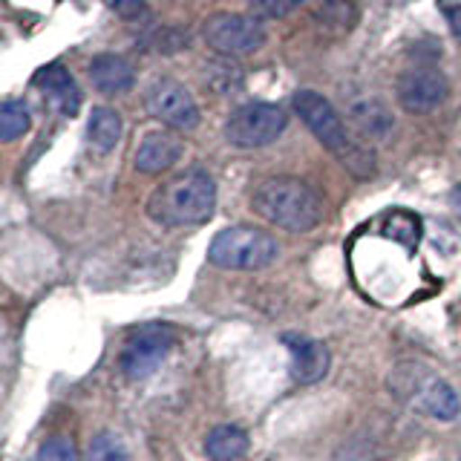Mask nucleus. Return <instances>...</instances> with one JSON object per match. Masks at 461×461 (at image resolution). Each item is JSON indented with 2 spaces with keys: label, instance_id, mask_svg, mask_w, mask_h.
Here are the masks:
<instances>
[{
  "label": "nucleus",
  "instance_id": "19",
  "mask_svg": "<svg viewBox=\"0 0 461 461\" xmlns=\"http://www.w3.org/2000/svg\"><path fill=\"white\" fill-rule=\"evenodd\" d=\"M29 124H32V115H29L26 101L21 98L0 101V141L21 139L29 130Z\"/></svg>",
  "mask_w": 461,
  "mask_h": 461
},
{
  "label": "nucleus",
  "instance_id": "14",
  "mask_svg": "<svg viewBox=\"0 0 461 461\" xmlns=\"http://www.w3.org/2000/svg\"><path fill=\"white\" fill-rule=\"evenodd\" d=\"M288 349H292V372L300 384L321 381L331 366V355L321 340L306 338H285Z\"/></svg>",
  "mask_w": 461,
  "mask_h": 461
},
{
  "label": "nucleus",
  "instance_id": "9",
  "mask_svg": "<svg viewBox=\"0 0 461 461\" xmlns=\"http://www.w3.org/2000/svg\"><path fill=\"white\" fill-rule=\"evenodd\" d=\"M144 107L156 122L173 130H194L199 124V107L187 86L173 78H156L144 93Z\"/></svg>",
  "mask_w": 461,
  "mask_h": 461
},
{
  "label": "nucleus",
  "instance_id": "5",
  "mask_svg": "<svg viewBox=\"0 0 461 461\" xmlns=\"http://www.w3.org/2000/svg\"><path fill=\"white\" fill-rule=\"evenodd\" d=\"M280 245L271 234L251 225H234L225 228L213 237L208 259L213 266L228 271H257L266 268L277 259Z\"/></svg>",
  "mask_w": 461,
  "mask_h": 461
},
{
  "label": "nucleus",
  "instance_id": "12",
  "mask_svg": "<svg viewBox=\"0 0 461 461\" xmlns=\"http://www.w3.org/2000/svg\"><path fill=\"white\" fill-rule=\"evenodd\" d=\"M90 81L98 93L104 95H119V93H127L130 86L136 81V69L133 64L127 61L122 55H113V52H101L90 61Z\"/></svg>",
  "mask_w": 461,
  "mask_h": 461
},
{
  "label": "nucleus",
  "instance_id": "11",
  "mask_svg": "<svg viewBox=\"0 0 461 461\" xmlns=\"http://www.w3.org/2000/svg\"><path fill=\"white\" fill-rule=\"evenodd\" d=\"M35 86L43 95H47V101L61 115H76L78 113V107H81V90H78L76 78L69 76L67 67L50 64V67L38 69Z\"/></svg>",
  "mask_w": 461,
  "mask_h": 461
},
{
  "label": "nucleus",
  "instance_id": "27",
  "mask_svg": "<svg viewBox=\"0 0 461 461\" xmlns=\"http://www.w3.org/2000/svg\"><path fill=\"white\" fill-rule=\"evenodd\" d=\"M450 205H453V211L458 213V220H461V185H456V187H453V194H450Z\"/></svg>",
  "mask_w": 461,
  "mask_h": 461
},
{
  "label": "nucleus",
  "instance_id": "21",
  "mask_svg": "<svg viewBox=\"0 0 461 461\" xmlns=\"http://www.w3.org/2000/svg\"><path fill=\"white\" fill-rule=\"evenodd\" d=\"M84 461H127V447L113 432H98L86 447Z\"/></svg>",
  "mask_w": 461,
  "mask_h": 461
},
{
  "label": "nucleus",
  "instance_id": "25",
  "mask_svg": "<svg viewBox=\"0 0 461 461\" xmlns=\"http://www.w3.org/2000/svg\"><path fill=\"white\" fill-rule=\"evenodd\" d=\"M104 4L115 14L127 18V21H133V18H139V14H144V0H104Z\"/></svg>",
  "mask_w": 461,
  "mask_h": 461
},
{
  "label": "nucleus",
  "instance_id": "8",
  "mask_svg": "<svg viewBox=\"0 0 461 461\" xmlns=\"http://www.w3.org/2000/svg\"><path fill=\"white\" fill-rule=\"evenodd\" d=\"M170 346H173V329L165 323H144V326L133 329L124 343V352H122L124 375L133 381L148 378V375H153L158 366H162Z\"/></svg>",
  "mask_w": 461,
  "mask_h": 461
},
{
  "label": "nucleus",
  "instance_id": "24",
  "mask_svg": "<svg viewBox=\"0 0 461 461\" xmlns=\"http://www.w3.org/2000/svg\"><path fill=\"white\" fill-rule=\"evenodd\" d=\"M150 47L156 52H179L187 47V32H182V29H162V32H156L153 41H150Z\"/></svg>",
  "mask_w": 461,
  "mask_h": 461
},
{
  "label": "nucleus",
  "instance_id": "26",
  "mask_svg": "<svg viewBox=\"0 0 461 461\" xmlns=\"http://www.w3.org/2000/svg\"><path fill=\"white\" fill-rule=\"evenodd\" d=\"M447 21H450L453 32H456V35H461V4H458V6H450V9H447Z\"/></svg>",
  "mask_w": 461,
  "mask_h": 461
},
{
  "label": "nucleus",
  "instance_id": "23",
  "mask_svg": "<svg viewBox=\"0 0 461 461\" xmlns=\"http://www.w3.org/2000/svg\"><path fill=\"white\" fill-rule=\"evenodd\" d=\"M306 0H251V12L257 21H280L300 9Z\"/></svg>",
  "mask_w": 461,
  "mask_h": 461
},
{
  "label": "nucleus",
  "instance_id": "3",
  "mask_svg": "<svg viewBox=\"0 0 461 461\" xmlns=\"http://www.w3.org/2000/svg\"><path fill=\"white\" fill-rule=\"evenodd\" d=\"M292 104H294V113L303 119V124L314 133V139L321 141L329 153H335L352 176H357V179L372 176L375 156L349 139V133H346V127L340 122V115L335 113V107H331L321 93L300 90V93H294Z\"/></svg>",
  "mask_w": 461,
  "mask_h": 461
},
{
  "label": "nucleus",
  "instance_id": "28",
  "mask_svg": "<svg viewBox=\"0 0 461 461\" xmlns=\"http://www.w3.org/2000/svg\"><path fill=\"white\" fill-rule=\"evenodd\" d=\"M444 4H447V6H450V4H456V6H458V4H461V0H444Z\"/></svg>",
  "mask_w": 461,
  "mask_h": 461
},
{
  "label": "nucleus",
  "instance_id": "6",
  "mask_svg": "<svg viewBox=\"0 0 461 461\" xmlns=\"http://www.w3.org/2000/svg\"><path fill=\"white\" fill-rule=\"evenodd\" d=\"M288 119L277 104L268 101H251L230 113V119L225 124V139L242 150L266 148V144L277 141L283 136Z\"/></svg>",
  "mask_w": 461,
  "mask_h": 461
},
{
  "label": "nucleus",
  "instance_id": "15",
  "mask_svg": "<svg viewBox=\"0 0 461 461\" xmlns=\"http://www.w3.org/2000/svg\"><path fill=\"white\" fill-rule=\"evenodd\" d=\"M205 453L213 461H237L249 453V436H245V429L234 424H220L208 432Z\"/></svg>",
  "mask_w": 461,
  "mask_h": 461
},
{
  "label": "nucleus",
  "instance_id": "7",
  "mask_svg": "<svg viewBox=\"0 0 461 461\" xmlns=\"http://www.w3.org/2000/svg\"><path fill=\"white\" fill-rule=\"evenodd\" d=\"M205 43L225 58H245L254 55L266 43V29L257 18L237 12H216L202 26Z\"/></svg>",
  "mask_w": 461,
  "mask_h": 461
},
{
  "label": "nucleus",
  "instance_id": "1",
  "mask_svg": "<svg viewBox=\"0 0 461 461\" xmlns=\"http://www.w3.org/2000/svg\"><path fill=\"white\" fill-rule=\"evenodd\" d=\"M251 208L283 230H312L323 220V199L312 185L294 176H268L251 194Z\"/></svg>",
  "mask_w": 461,
  "mask_h": 461
},
{
  "label": "nucleus",
  "instance_id": "10",
  "mask_svg": "<svg viewBox=\"0 0 461 461\" xmlns=\"http://www.w3.org/2000/svg\"><path fill=\"white\" fill-rule=\"evenodd\" d=\"M395 90H398V101H401L403 110L421 115V113H429L441 104V101L447 98V93H450V84H447V78L438 69L412 67V69L401 72Z\"/></svg>",
  "mask_w": 461,
  "mask_h": 461
},
{
  "label": "nucleus",
  "instance_id": "22",
  "mask_svg": "<svg viewBox=\"0 0 461 461\" xmlns=\"http://www.w3.org/2000/svg\"><path fill=\"white\" fill-rule=\"evenodd\" d=\"M29 461H78V453H76V444L67 436H55V438H47L38 453L29 458Z\"/></svg>",
  "mask_w": 461,
  "mask_h": 461
},
{
  "label": "nucleus",
  "instance_id": "16",
  "mask_svg": "<svg viewBox=\"0 0 461 461\" xmlns=\"http://www.w3.org/2000/svg\"><path fill=\"white\" fill-rule=\"evenodd\" d=\"M314 23L329 38H340L346 32H352L357 23L355 0H323V6L314 14Z\"/></svg>",
  "mask_w": 461,
  "mask_h": 461
},
{
  "label": "nucleus",
  "instance_id": "17",
  "mask_svg": "<svg viewBox=\"0 0 461 461\" xmlns=\"http://www.w3.org/2000/svg\"><path fill=\"white\" fill-rule=\"evenodd\" d=\"M122 115L110 110V107H95L90 113V122H86V139L98 150V153H110L122 139Z\"/></svg>",
  "mask_w": 461,
  "mask_h": 461
},
{
  "label": "nucleus",
  "instance_id": "2",
  "mask_svg": "<svg viewBox=\"0 0 461 461\" xmlns=\"http://www.w3.org/2000/svg\"><path fill=\"white\" fill-rule=\"evenodd\" d=\"M213 208H216V185L199 167L176 173L165 185H158L148 202L150 220H156L165 228L202 225L211 220Z\"/></svg>",
  "mask_w": 461,
  "mask_h": 461
},
{
  "label": "nucleus",
  "instance_id": "20",
  "mask_svg": "<svg viewBox=\"0 0 461 461\" xmlns=\"http://www.w3.org/2000/svg\"><path fill=\"white\" fill-rule=\"evenodd\" d=\"M381 230H384V237L407 245V251H412L418 237H421V225H418V220L410 211H389Z\"/></svg>",
  "mask_w": 461,
  "mask_h": 461
},
{
  "label": "nucleus",
  "instance_id": "13",
  "mask_svg": "<svg viewBox=\"0 0 461 461\" xmlns=\"http://www.w3.org/2000/svg\"><path fill=\"white\" fill-rule=\"evenodd\" d=\"M179 156H182V139L158 130V133H148L139 141L133 165L141 173H162L176 165Z\"/></svg>",
  "mask_w": 461,
  "mask_h": 461
},
{
  "label": "nucleus",
  "instance_id": "4",
  "mask_svg": "<svg viewBox=\"0 0 461 461\" xmlns=\"http://www.w3.org/2000/svg\"><path fill=\"white\" fill-rule=\"evenodd\" d=\"M389 386L395 398L410 403L415 412L438 418V421H453L461 410L456 389L438 375L427 372L421 364H401L389 378Z\"/></svg>",
  "mask_w": 461,
  "mask_h": 461
},
{
  "label": "nucleus",
  "instance_id": "18",
  "mask_svg": "<svg viewBox=\"0 0 461 461\" xmlns=\"http://www.w3.org/2000/svg\"><path fill=\"white\" fill-rule=\"evenodd\" d=\"M352 122L364 130L366 136L372 139H381L393 130V113L378 98H366V101H357L352 107Z\"/></svg>",
  "mask_w": 461,
  "mask_h": 461
}]
</instances>
